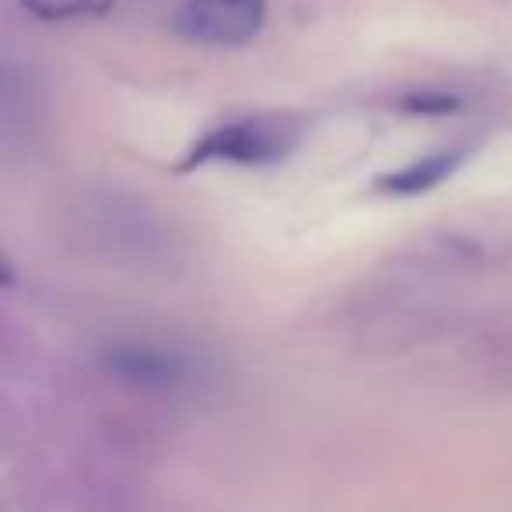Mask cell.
Returning a JSON list of instances; mask_svg holds the SVG:
<instances>
[{
	"instance_id": "1",
	"label": "cell",
	"mask_w": 512,
	"mask_h": 512,
	"mask_svg": "<svg viewBox=\"0 0 512 512\" xmlns=\"http://www.w3.org/2000/svg\"><path fill=\"white\" fill-rule=\"evenodd\" d=\"M292 144H295L292 120H281V116L235 120L228 127L211 130L207 137H200V144H193V151L186 155L183 169H193V165H204V162L267 165V162H278L281 155H288Z\"/></svg>"
},
{
	"instance_id": "2",
	"label": "cell",
	"mask_w": 512,
	"mask_h": 512,
	"mask_svg": "<svg viewBox=\"0 0 512 512\" xmlns=\"http://www.w3.org/2000/svg\"><path fill=\"white\" fill-rule=\"evenodd\" d=\"M267 0H186L172 29L197 46H242L260 32Z\"/></svg>"
},
{
	"instance_id": "3",
	"label": "cell",
	"mask_w": 512,
	"mask_h": 512,
	"mask_svg": "<svg viewBox=\"0 0 512 512\" xmlns=\"http://www.w3.org/2000/svg\"><path fill=\"white\" fill-rule=\"evenodd\" d=\"M102 369L109 379L144 393H179L193 379L190 358L158 344H113L102 355Z\"/></svg>"
},
{
	"instance_id": "4",
	"label": "cell",
	"mask_w": 512,
	"mask_h": 512,
	"mask_svg": "<svg viewBox=\"0 0 512 512\" xmlns=\"http://www.w3.org/2000/svg\"><path fill=\"white\" fill-rule=\"evenodd\" d=\"M453 169H456V155H435V158H425V162L407 165L397 176H386L383 186L393 193H425V190H432V186H439Z\"/></svg>"
},
{
	"instance_id": "5",
	"label": "cell",
	"mask_w": 512,
	"mask_h": 512,
	"mask_svg": "<svg viewBox=\"0 0 512 512\" xmlns=\"http://www.w3.org/2000/svg\"><path fill=\"white\" fill-rule=\"evenodd\" d=\"M116 0H25V8L43 22H78V18H99L113 8Z\"/></svg>"
}]
</instances>
